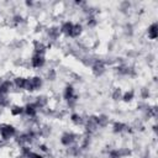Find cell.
Instances as JSON below:
<instances>
[{"label": "cell", "mask_w": 158, "mask_h": 158, "mask_svg": "<svg viewBox=\"0 0 158 158\" xmlns=\"http://www.w3.org/2000/svg\"><path fill=\"white\" fill-rule=\"evenodd\" d=\"M16 135V128L10 123H1L0 125V137L4 141H7L10 138H14Z\"/></svg>", "instance_id": "6da1fadb"}, {"label": "cell", "mask_w": 158, "mask_h": 158, "mask_svg": "<svg viewBox=\"0 0 158 158\" xmlns=\"http://www.w3.org/2000/svg\"><path fill=\"white\" fill-rule=\"evenodd\" d=\"M44 63H46L44 53H37V52H35L33 56H32V58H31V67L38 69V68H42L44 65Z\"/></svg>", "instance_id": "7a4b0ae2"}, {"label": "cell", "mask_w": 158, "mask_h": 158, "mask_svg": "<svg viewBox=\"0 0 158 158\" xmlns=\"http://www.w3.org/2000/svg\"><path fill=\"white\" fill-rule=\"evenodd\" d=\"M157 36H158V26H157L156 22H153L148 27V38L154 41L157 38Z\"/></svg>", "instance_id": "3957f363"}, {"label": "cell", "mask_w": 158, "mask_h": 158, "mask_svg": "<svg viewBox=\"0 0 158 158\" xmlns=\"http://www.w3.org/2000/svg\"><path fill=\"white\" fill-rule=\"evenodd\" d=\"M121 99H123L125 102L131 101V100L133 99V91H126L125 94H122V98H121Z\"/></svg>", "instance_id": "277c9868"}]
</instances>
